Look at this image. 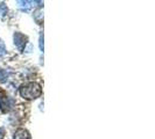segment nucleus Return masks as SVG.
Returning a JSON list of instances; mask_svg holds the SVG:
<instances>
[{"instance_id": "nucleus-1", "label": "nucleus", "mask_w": 155, "mask_h": 139, "mask_svg": "<svg viewBox=\"0 0 155 139\" xmlns=\"http://www.w3.org/2000/svg\"><path fill=\"white\" fill-rule=\"evenodd\" d=\"M19 92H20V95L23 99L34 100V99H38L41 95L42 89H41V86L38 82H28V84H25V85L21 86Z\"/></svg>"}, {"instance_id": "nucleus-2", "label": "nucleus", "mask_w": 155, "mask_h": 139, "mask_svg": "<svg viewBox=\"0 0 155 139\" xmlns=\"http://www.w3.org/2000/svg\"><path fill=\"white\" fill-rule=\"evenodd\" d=\"M14 44L18 46L19 50H22L26 45V37L20 32H15L14 34Z\"/></svg>"}, {"instance_id": "nucleus-3", "label": "nucleus", "mask_w": 155, "mask_h": 139, "mask_svg": "<svg viewBox=\"0 0 155 139\" xmlns=\"http://www.w3.org/2000/svg\"><path fill=\"white\" fill-rule=\"evenodd\" d=\"M14 139H31V134L25 129H18L14 133Z\"/></svg>"}, {"instance_id": "nucleus-4", "label": "nucleus", "mask_w": 155, "mask_h": 139, "mask_svg": "<svg viewBox=\"0 0 155 139\" xmlns=\"http://www.w3.org/2000/svg\"><path fill=\"white\" fill-rule=\"evenodd\" d=\"M6 78H7V73H6V71L0 70V81H4Z\"/></svg>"}, {"instance_id": "nucleus-5", "label": "nucleus", "mask_w": 155, "mask_h": 139, "mask_svg": "<svg viewBox=\"0 0 155 139\" xmlns=\"http://www.w3.org/2000/svg\"><path fill=\"white\" fill-rule=\"evenodd\" d=\"M40 49L41 51H43V35L42 34L40 35Z\"/></svg>"}, {"instance_id": "nucleus-6", "label": "nucleus", "mask_w": 155, "mask_h": 139, "mask_svg": "<svg viewBox=\"0 0 155 139\" xmlns=\"http://www.w3.org/2000/svg\"><path fill=\"white\" fill-rule=\"evenodd\" d=\"M5 51H6V50H5V46H4V44H2V43H0V56L4 54Z\"/></svg>"}, {"instance_id": "nucleus-7", "label": "nucleus", "mask_w": 155, "mask_h": 139, "mask_svg": "<svg viewBox=\"0 0 155 139\" xmlns=\"http://www.w3.org/2000/svg\"><path fill=\"white\" fill-rule=\"evenodd\" d=\"M5 137V131H4V129H0V139H4Z\"/></svg>"}]
</instances>
